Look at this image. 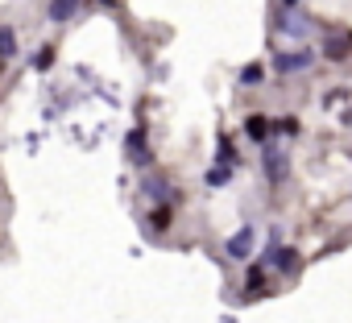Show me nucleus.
Wrapping results in <instances>:
<instances>
[{
  "mask_svg": "<svg viewBox=\"0 0 352 323\" xmlns=\"http://www.w3.org/2000/svg\"><path fill=\"white\" fill-rule=\"evenodd\" d=\"M274 129H278V133H298V120H290V116H282V120H278Z\"/></svg>",
  "mask_w": 352,
  "mask_h": 323,
  "instance_id": "f3484780",
  "label": "nucleus"
},
{
  "mask_svg": "<svg viewBox=\"0 0 352 323\" xmlns=\"http://www.w3.org/2000/svg\"><path fill=\"white\" fill-rule=\"evenodd\" d=\"M104 5H116V0H104Z\"/></svg>",
  "mask_w": 352,
  "mask_h": 323,
  "instance_id": "aec40b11",
  "label": "nucleus"
},
{
  "mask_svg": "<svg viewBox=\"0 0 352 323\" xmlns=\"http://www.w3.org/2000/svg\"><path fill=\"white\" fill-rule=\"evenodd\" d=\"M261 79H265V67H261V63H249V67H241V75H236L241 87H261Z\"/></svg>",
  "mask_w": 352,
  "mask_h": 323,
  "instance_id": "f8f14e48",
  "label": "nucleus"
},
{
  "mask_svg": "<svg viewBox=\"0 0 352 323\" xmlns=\"http://www.w3.org/2000/svg\"><path fill=\"white\" fill-rule=\"evenodd\" d=\"M170 224H174V208H170V203H157V208L149 212V228L162 232V228H170Z\"/></svg>",
  "mask_w": 352,
  "mask_h": 323,
  "instance_id": "ddd939ff",
  "label": "nucleus"
},
{
  "mask_svg": "<svg viewBox=\"0 0 352 323\" xmlns=\"http://www.w3.org/2000/svg\"><path fill=\"white\" fill-rule=\"evenodd\" d=\"M54 67V46H42V54H34V71H50Z\"/></svg>",
  "mask_w": 352,
  "mask_h": 323,
  "instance_id": "dca6fc26",
  "label": "nucleus"
},
{
  "mask_svg": "<svg viewBox=\"0 0 352 323\" xmlns=\"http://www.w3.org/2000/svg\"><path fill=\"white\" fill-rule=\"evenodd\" d=\"M270 67H274L278 75H298V71H311V67H315V50H311V46H302V50H278V54L270 58Z\"/></svg>",
  "mask_w": 352,
  "mask_h": 323,
  "instance_id": "f03ea898",
  "label": "nucleus"
},
{
  "mask_svg": "<svg viewBox=\"0 0 352 323\" xmlns=\"http://www.w3.org/2000/svg\"><path fill=\"white\" fill-rule=\"evenodd\" d=\"M265 278H270V269H265V261H257V265H249V274H245V294H257V290L265 286Z\"/></svg>",
  "mask_w": 352,
  "mask_h": 323,
  "instance_id": "9b49d317",
  "label": "nucleus"
},
{
  "mask_svg": "<svg viewBox=\"0 0 352 323\" xmlns=\"http://www.w3.org/2000/svg\"><path fill=\"white\" fill-rule=\"evenodd\" d=\"M253 245H257V228L245 224L241 232H232V236L224 241V253H228L232 261H249V257H253Z\"/></svg>",
  "mask_w": 352,
  "mask_h": 323,
  "instance_id": "7ed1b4c3",
  "label": "nucleus"
},
{
  "mask_svg": "<svg viewBox=\"0 0 352 323\" xmlns=\"http://www.w3.org/2000/svg\"><path fill=\"white\" fill-rule=\"evenodd\" d=\"M340 120H344V124H352V108H348V112H344V116H340Z\"/></svg>",
  "mask_w": 352,
  "mask_h": 323,
  "instance_id": "a211bd4d",
  "label": "nucleus"
},
{
  "mask_svg": "<svg viewBox=\"0 0 352 323\" xmlns=\"http://www.w3.org/2000/svg\"><path fill=\"white\" fill-rule=\"evenodd\" d=\"M245 137H249V141H270V137H274V120L261 116V112H253V116L245 120Z\"/></svg>",
  "mask_w": 352,
  "mask_h": 323,
  "instance_id": "0eeeda50",
  "label": "nucleus"
},
{
  "mask_svg": "<svg viewBox=\"0 0 352 323\" xmlns=\"http://www.w3.org/2000/svg\"><path fill=\"white\" fill-rule=\"evenodd\" d=\"M294 265H298V249H290V245H282V241L265 253V269H270V274H290Z\"/></svg>",
  "mask_w": 352,
  "mask_h": 323,
  "instance_id": "20e7f679",
  "label": "nucleus"
},
{
  "mask_svg": "<svg viewBox=\"0 0 352 323\" xmlns=\"http://www.w3.org/2000/svg\"><path fill=\"white\" fill-rule=\"evenodd\" d=\"M278 34H290V38H307V34H311V21H307L302 13H294V9H282V17H278Z\"/></svg>",
  "mask_w": 352,
  "mask_h": 323,
  "instance_id": "39448f33",
  "label": "nucleus"
},
{
  "mask_svg": "<svg viewBox=\"0 0 352 323\" xmlns=\"http://www.w3.org/2000/svg\"><path fill=\"white\" fill-rule=\"evenodd\" d=\"M282 5H286V9H294V5H298V0H282Z\"/></svg>",
  "mask_w": 352,
  "mask_h": 323,
  "instance_id": "6ab92c4d",
  "label": "nucleus"
},
{
  "mask_svg": "<svg viewBox=\"0 0 352 323\" xmlns=\"http://www.w3.org/2000/svg\"><path fill=\"white\" fill-rule=\"evenodd\" d=\"M141 191H145L149 199H174V191H170L166 183H157V179H149V183H141Z\"/></svg>",
  "mask_w": 352,
  "mask_h": 323,
  "instance_id": "2eb2a0df",
  "label": "nucleus"
},
{
  "mask_svg": "<svg viewBox=\"0 0 352 323\" xmlns=\"http://www.w3.org/2000/svg\"><path fill=\"white\" fill-rule=\"evenodd\" d=\"M13 58H17V30L0 25V67H5V63H13Z\"/></svg>",
  "mask_w": 352,
  "mask_h": 323,
  "instance_id": "6e6552de",
  "label": "nucleus"
},
{
  "mask_svg": "<svg viewBox=\"0 0 352 323\" xmlns=\"http://www.w3.org/2000/svg\"><path fill=\"white\" fill-rule=\"evenodd\" d=\"M124 149H129V162H137V166H149V162H153V153L145 149V133H141V129H133V133H129Z\"/></svg>",
  "mask_w": 352,
  "mask_h": 323,
  "instance_id": "423d86ee",
  "label": "nucleus"
},
{
  "mask_svg": "<svg viewBox=\"0 0 352 323\" xmlns=\"http://www.w3.org/2000/svg\"><path fill=\"white\" fill-rule=\"evenodd\" d=\"M265 149H261V166H265V179L278 187V183H286V175H290V153L278 145V141H261Z\"/></svg>",
  "mask_w": 352,
  "mask_h": 323,
  "instance_id": "f257e3e1",
  "label": "nucleus"
},
{
  "mask_svg": "<svg viewBox=\"0 0 352 323\" xmlns=\"http://www.w3.org/2000/svg\"><path fill=\"white\" fill-rule=\"evenodd\" d=\"M216 157H220V162H224V166H241V153H236V149H232V141H228V137H224V133H220V153H216Z\"/></svg>",
  "mask_w": 352,
  "mask_h": 323,
  "instance_id": "4468645a",
  "label": "nucleus"
},
{
  "mask_svg": "<svg viewBox=\"0 0 352 323\" xmlns=\"http://www.w3.org/2000/svg\"><path fill=\"white\" fill-rule=\"evenodd\" d=\"M232 175H236L232 166H224V162H216V166H212V170L204 175V183H208L212 191H220V187H228V183H232Z\"/></svg>",
  "mask_w": 352,
  "mask_h": 323,
  "instance_id": "1a4fd4ad",
  "label": "nucleus"
},
{
  "mask_svg": "<svg viewBox=\"0 0 352 323\" xmlns=\"http://www.w3.org/2000/svg\"><path fill=\"white\" fill-rule=\"evenodd\" d=\"M83 9V0H50V21H71Z\"/></svg>",
  "mask_w": 352,
  "mask_h": 323,
  "instance_id": "9d476101",
  "label": "nucleus"
}]
</instances>
